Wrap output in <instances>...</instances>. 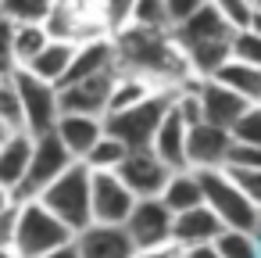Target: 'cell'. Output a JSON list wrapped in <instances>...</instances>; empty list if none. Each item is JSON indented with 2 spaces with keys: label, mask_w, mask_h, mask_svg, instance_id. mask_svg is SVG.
Listing matches in <instances>:
<instances>
[{
  "label": "cell",
  "mask_w": 261,
  "mask_h": 258,
  "mask_svg": "<svg viewBox=\"0 0 261 258\" xmlns=\"http://www.w3.org/2000/svg\"><path fill=\"white\" fill-rule=\"evenodd\" d=\"M115 40V61L122 76H136L150 83L154 90H179L182 83L197 79L182 58V51L172 40V29H140L125 26Z\"/></svg>",
  "instance_id": "cell-1"
},
{
  "label": "cell",
  "mask_w": 261,
  "mask_h": 258,
  "mask_svg": "<svg viewBox=\"0 0 261 258\" xmlns=\"http://www.w3.org/2000/svg\"><path fill=\"white\" fill-rule=\"evenodd\" d=\"M172 40L175 47L182 51L190 72L197 79H211L229 58H232V40H236V29L207 4L204 11H197L193 18H186L182 26L172 29Z\"/></svg>",
  "instance_id": "cell-2"
},
{
  "label": "cell",
  "mask_w": 261,
  "mask_h": 258,
  "mask_svg": "<svg viewBox=\"0 0 261 258\" xmlns=\"http://www.w3.org/2000/svg\"><path fill=\"white\" fill-rule=\"evenodd\" d=\"M75 233L54 215L47 212L40 201H22L15 208V229H11V251L18 258H43L65 244H72Z\"/></svg>",
  "instance_id": "cell-3"
},
{
  "label": "cell",
  "mask_w": 261,
  "mask_h": 258,
  "mask_svg": "<svg viewBox=\"0 0 261 258\" xmlns=\"http://www.w3.org/2000/svg\"><path fill=\"white\" fill-rule=\"evenodd\" d=\"M47 212H54L72 233H83L86 226H93V212H90V169L83 161H75L68 172H61L40 197H36Z\"/></svg>",
  "instance_id": "cell-4"
},
{
  "label": "cell",
  "mask_w": 261,
  "mask_h": 258,
  "mask_svg": "<svg viewBox=\"0 0 261 258\" xmlns=\"http://www.w3.org/2000/svg\"><path fill=\"white\" fill-rule=\"evenodd\" d=\"M172 97H175V90H154L147 101H140V104H133V108H125V111H118V115H108L104 126H108V133H111L115 140H122L129 151H150L154 133H158L161 119H165L168 108H172Z\"/></svg>",
  "instance_id": "cell-5"
},
{
  "label": "cell",
  "mask_w": 261,
  "mask_h": 258,
  "mask_svg": "<svg viewBox=\"0 0 261 258\" xmlns=\"http://www.w3.org/2000/svg\"><path fill=\"white\" fill-rule=\"evenodd\" d=\"M200 186H204V204L218 215V222L225 229H243L254 233L261 226V212L247 201V194L236 186V179L229 176V169H211L200 172Z\"/></svg>",
  "instance_id": "cell-6"
},
{
  "label": "cell",
  "mask_w": 261,
  "mask_h": 258,
  "mask_svg": "<svg viewBox=\"0 0 261 258\" xmlns=\"http://www.w3.org/2000/svg\"><path fill=\"white\" fill-rule=\"evenodd\" d=\"M47 33H50V40H65L75 47L86 40L111 36L104 0H54V11L47 18Z\"/></svg>",
  "instance_id": "cell-7"
},
{
  "label": "cell",
  "mask_w": 261,
  "mask_h": 258,
  "mask_svg": "<svg viewBox=\"0 0 261 258\" xmlns=\"http://www.w3.org/2000/svg\"><path fill=\"white\" fill-rule=\"evenodd\" d=\"M75 165V158L68 154V147L58 140V133H43L33 136V158H29V172L22 179V186L15 190V201H36L61 172H68Z\"/></svg>",
  "instance_id": "cell-8"
},
{
  "label": "cell",
  "mask_w": 261,
  "mask_h": 258,
  "mask_svg": "<svg viewBox=\"0 0 261 258\" xmlns=\"http://www.w3.org/2000/svg\"><path fill=\"white\" fill-rule=\"evenodd\" d=\"M15 86H18V97H22V115H25V133L33 136H43V133H54L58 119H61V97H58V86L36 79L33 72L18 68L11 72Z\"/></svg>",
  "instance_id": "cell-9"
},
{
  "label": "cell",
  "mask_w": 261,
  "mask_h": 258,
  "mask_svg": "<svg viewBox=\"0 0 261 258\" xmlns=\"http://www.w3.org/2000/svg\"><path fill=\"white\" fill-rule=\"evenodd\" d=\"M136 201L140 197L118 179V172H90V212L97 226H125Z\"/></svg>",
  "instance_id": "cell-10"
},
{
  "label": "cell",
  "mask_w": 261,
  "mask_h": 258,
  "mask_svg": "<svg viewBox=\"0 0 261 258\" xmlns=\"http://www.w3.org/2000/svg\"><path fill=\"white\" fill-rule=\"evenodd\" d=\"M172 222H175V215L168 212V204L161 197H140L133 215L125 219V229L136 244V251H154V247L172 244Z\"/></svg>",
  "instance_id": "cell-11"
},
{
  "label": "cell",
  "mask_w": 261,
  "mask_h": 258,
  "mask_svg": "<svg viewBox=\"0 0 261 258\" xmlns=\"http://www.w3.org/2000/svg\"><path fill=\"white\" fill-rule=\"evenodd\" d=\"M115 83H118V72H100V76L58 86L61 115H97V119H104L108 104H111V93H115Z\"/></svg>",
  "instance_id": "cell-12"
},
{
  "label": "cell",
  "mask_w": 261,
  "mask_h": 258,
  "mask_svg": "<svg viewBox=\"0 0 261 258\" xmlns=\"http://www.w3.org/2000/svg\"><path fill=\"white\" fill-rule=\"evenodd\" d=\"M229 154H232V133L229 129H218V126H207V122L190 126V136H186V169H193V172L225 169Z\"/></svg>",
  "instance_id": "cell-13"
},
{
  "label": "cell",
  "mask_w": 261,
  "mask_h": 258,
  "mask_svg": "<svg viewBox=\"0 0 261 258\" xmlns=\"http://www.w3.org/2000/svg\"><path fill=\"white\" fill-rule=\"evenodd\" d=\"M168 176H172V169L154 151H129V158L118 165V179L136 197H161Z\"/></svg>",
  "instance_id": "cell-14"
},
{
  "label": "cell",
  "mask_w": 261,
  "mask_h": 258,
  "mask_svg": "<svg viewBox=\"0 0 261 258\" xmlns=\"http://www.w3.org/2000/svg\"><path fill=\"white\" fill-rule=\"evenodd\" d=\"M79 258H136V244L125 226H86L75 233Z\"/></svg>",
  "instance_id": "cell-15"
},
{
  "label": "cell",
  "mask_w": 261,
  "mask_h": 258,
  "mask_svg": "<svg viewBox=\"0 0 261 258\" xmlns=\"http://www.w3.org/2000/svg\"><path fill=\"white\" fill-rule=\"evenodd\" d=\"M247 108H250V104H247L240 93H232L229 86H222V83H215V79H204V83H200V119H204L207 126L232 129L236 119H240Z\"/></svg>",
  "instance_id": "cell-16"
},
{
  "label": "cell",
  "mask_w": 261,
  "mask_h": 258,
  "mask_svg": "<svg viewBox=\"0 0 261 258\" xmlns=\"http://www.w3.org/2000/svg\"><path fill=\"white\" fill-rule=\"evenodd\" d=\"M222 229H225V226L218 222V215H215L207 204H197V208L175 215V222H172V244H175L179 251L200 247V244H215Z\"/></svg>",
  "instance_id": "cell-17"
},
{
  "label": "cell",
  "mask_w": 261,
  "mask_h": 258,
  "mask_svg": "<svg viewBox=\"0 0 261 258\" xmlns=\"http://www.w3.org/2000/svg\"><path fill=\"white\" fill-rule=\"evenodd\" d=\"M54 133H58V140L68 147V154L75 161H86V154L100 144V136L108 133V126L97 115H61L58 126H54Z\"/></svg>",
  "instance_id": "cell-18"
},
{
  "label": "cell",
  "mask_w": 261,
  "mask_h": 258,
  "mask_svg": "<svg viewBox=\"0 0 261 258\" xmlns=\"http://www.w3.org/2000/svg\"><path fill=\"white\" fill-rule=\"evenodd\" d=\"M186 136H190V122L179 115V108H175V97H172V108H168V115L161 119V126H158V133H154V144H150V151L175 172V169H186Z\"/></svg>",
  "instance_id": "cell-19"
},
{
  "label": "cell",
  "mask_w": 261,
  "mask_h": 258,
  "mask_svg": "<svg viewBox=\"0 0 261 258\" xmlns=\"http://www.w3.org/2000/svg\"><path fill=\"white\" fill-rule=\"evenodd\" d=\"M100 72H118V61H115V40H111V36H100V40H86V43H79L65 83L90 79V76H100ZM65 83H61V86H65Z\"/></svg>",
  "instance_id": "cell-20"
},
{
  "label": "cell",
  "mask_w": 261,
  "mask_h": 258,
  "mask_svg": "<svg viewBox=\"0 0 261 258\" xmlns=\"http://www.w3.org/2000/svg\"><path fill=\"white\" fill-rule=\"evenodd\" d=\"M29 158H33V133H8V140L0 144V186L15 194L29 172Z\"/></svg>",
  "instance_id": "cell-21"
},
{
  "label": "cell",
  "mask_w": 261,
  "mask_h": 258,
  "mask_svg": "<svg viewBox=\"0 0 261 258\" xmlns=\"http://www.w3.org/2000/svg\"><path fill=\"white\" fill-rule=\"evenodd\" d=\"M72 58H75V43H65V40H50L40 58H33V65H25V72H33L36 79L50 83V86H61L68 79V68H72Z\"/></svg>",
  "instance_id": "cell-22"
},
{
  "label": "cell",
  "mask_w": 261,
  "mask_h": 258,
  "mask_svg": "<svg viewBox=\"0 0 261 258\" xmlns=\"http://www.w3.org/2000/svg\"><path fill=\"white\" fill-rule=\"evenodd\" d=\"M161 201L168 204V212H172V215H179V212H190V208L204 204L200 172H193V169H175V172L168 176L165 190H161Z\"/></svg>",
  "instance_id": "cell-23"
},
{
  "label": "cell",
  "mask_w": 261,
  "mask_h": 258,
  "mask_svg": "<svg viewBox=\"0 0 261 258\" xmlns=\"http://www.w3.org/2000/svg\"><path fill=\"white\" fill-rule=\"evenodd\" d=\"M215 83H222V86H229L232 93H240L247 104H261V68H254V65H247V61H236V58H229L215 76H211Z\"/></svg>",
  "instance_id": "cell-24"
},
{
  "label": "cell",
  "mask_w": 261,
  "mask_h": 258,
  "mask_svg": "<svg viewBox=\"0 0 261 258\" xmlns=\"http://www.w3.org/2000/svg\"><path fill=\"white\" fill-rule=\"evenodd\" d=\"M54 0H0V18L15 26H47Z\"/></svg>",
  "instance_id": "cell-25"
},
{
  "label": "cell",
  "mask_w": 261,
  "mask_h": 258,
  "mask_svg": "<svg viewBox=\"0 0 261 258\" xmlns=\"http://www.w3.org/2000/svg\"><path fill=\"white\" fill-rule=\"evenodd\" d=\"M50 43L47 26H15V65L25 68L33 65V58H40V51ZM15 68V72H18Z\"/></svg>",
  "instance_id": "cell-26"
},
{
  "label": "cell",
  "mask_w": 261,
  "mask_h": 258,
  "mask_svg": "<svg viewBox=\"0 0 261 258\" xmlns=\"http://www.w3.org/2000/svg\"><path fill=\"white\" fill-rule=\"evenodd\" d=\"M125 158H129V147H125L122 140H115L111 133H104V136H100V144L86 154V161H83V165H86L90 172H118V165H122Z\"/></svg>",
  "instance_id": "cell-27"
},
{
  "label": "cell",
  "mask_w": 261,
  "mask_h": 258,
  "mask_svg": "<svg viewBox=\"0 0 261 258\" xmlns=\"http://www.w3.org/2000/svg\"><path fill=\"white\" fill-rule=\"evenodd\" d=\"M150 93H154V86H150V83H143V79H136V76H122V72H118V83H115V93H111L108 115H118V111H125V108H133V104L147 101ZM108 115H104V119H108Z\"/></svg>",
  "instance_id": "cell-28"
},
{
  "label": "cell",
  "mask_w": 261,
  "mask_h": 258,
  "mask_svg": "<svg viewBox=\"0 0 261 258\" xmlns=\"http://www.w3.org/2000/svg\"><path fill=\"white\" fill-rule=\"evenodd\" d=\"M0 126L11 133H25V115H22V97L11 76H0Z\"/></svg>",
  "instance_id": "cell-29"
},
{
  "label": "cell",
  "mask_w": 261,
  "mask_h": 258,
  "mask_svg": "<svg viewBox=\"0 0 261 258\" xmlns=\"http://www.w3.org/2000/svg\"><path fill=\"white\" fill-rule=\"evenodd\" d=\"M215 251L222 258H261V247H257L254 233H243V229H222L218 240H215Z\"/></svg>",
  "instance_id": "cell-30"
},
{
  "label": "cell",
  "mask_w": 261,
  "mask_h": 258,
  "mask_svg": "<svg viewBox=\"0 0 261 258\" xmlns=\"http://www.w3.org/2000/svg\"><path fill=\"white\" fill-rule=\"evenodd\" d=\"M129 26H140V29H172V18L165 11V0H133Z\"/></svg>",
  "instance_id": "cell-31"
},
{
  "label": "cell",
  "mask_w": 261,
  "mask_h": 258,
  "mask_svg": "<svg viewBox=\"0 0 261 258\" xmlns=\"http://www.w3.org/2000/svg\"><path fill=\"white\" fill-rule=\"evenodd\" d=\"M232 133V144H247V147H261V104H250L236 126L229 129Z\"/></svg>",
  "instance_id": "cell-32"
},
{
  "label": "cell",
  "mask_w": 261,
  "mask_h": 258,
  "mask_svg": "<svg viewBox=\"0 0 261 258\" xmlns=\"http://www.w3.org/2000/svg\"><path fill=\"white\" fill-rule=\"evenodd\" d=\"M211 8L240 33V29H247L250 26V18H254V11H257V4L254 0H211Z\"/></svg>",
  "instance_id": "cell-33"
},
{
  "label": "cell",
  "mask_w": 261,
  "mask_h": 258,
  "mask_svg": "<svg viewBox=\"0 0 261 258\" xmlns=\"http://www.w3.org/2000/svg\"><path fill=\"white\" fill-rule=\"evenodd\" d=\"M232 58H236V61H247V65H254V68H261V33L240 29L236 40H232Z\"/></svg>",
  "instance_id": "cell-34"
},
{
  "label": "cell",
  "mask_w": 261,
  "mask_h": 258,
  "mask_svg": "<svg viewBox=\"0 0 261 258\" xmlns=\"http://www.w3.org/2000/svg\"><path fill=\"white\" fill-rule=\"evenodd\" d=\"M229 176H232L236 186L247 194V201L261 212V169H229Z\"/></svg>",
  "instance_id": "cell-35"
},
{
  "label": "cell",
  "mask_w": 261,
  "mask_h": 258,
  "mask_svg": "<svg viewBox=\"0 0 261 258\" xmlns=\"http://www.w3.org/2000/svg\"><path fill=\"white\" fill-rule=\"evenodd\" d=\"M15 68V22L0 18V76H11Z\"/></svg>",
  "instance_id": "cell-36"
},
{
  "label": "cell",
  "mask_w": 261,
  "mask_h": 258,
  "mask_svg": "<svg viewBox=\"0 0 261 258\" xmlns=\"http://www.w3.org/2000/svg\"><path fill=\"white\" fill-rule=\"evenodd\" d=\"M207 4H211V0H165V11H168V18H172V29L182 26L186 18H193L197 11H204Z\"/></svg>",
  "instance_id": "cell-37"
},
{
  "label": "cell",
  "mask_w": 261,
  "mask_h": 258,
  "mask_svg": "<svg viewBox=\"0 0 261 258\" xmlns=\"http://www.w3.org/2000/svg\"><path fill=\"white\" fill-rule=\"evenodd\" d=\"M225 169H261V147L232 144V154H229V165Z\"/></svg>",
  "instance_id": "cell-38"
},
{
  "label": "cell",
  "mask_w": 261,
  "mask_h": 258,
  "mask_svg": "<svg viewBox=\"0 0 261 258\" xmlns=\"http://www.w3.org/2000/svg\"><path fill=\"white\" fill-rule=\"evenodd\" d=\"M179 258H222V254L215 251V244H200V247H186V251H179Z\"/></svg>",
  "instance_id": "cell-39"
},
{
  "label": "cell",
  "mask_w": 261,
  "mask_h": 258,
  "mask_svg": "<svg viewBox=\"0 0 261 258\" xmlns=\"http://www.w3.org/2000/svg\"><path fill=\"white\" fill-rule=\"evenodd\" d=\"M136 258H179V247L168 244V247H154V251H136Z\"/></svg>",
  "instance_id": "cell-40"
},
{
  "label": "cell",
  "mask_w": 261,
  "mask_h": 258,
  "mask_svg": "<svg viewBox=\"0 0 261 258\" xmlns=\"http://www.w3.org/2000/svg\"><path fill=\"white\" fill-rule=\"evenodd\" d=\"M18 208V201H15V194L8 190V186H0V219H4V215H11Z\"/></svg>",
  "instance_id": "cell-41"
},
{
  "label": "cell",
  "mask_w": 261,
  "mask_h": 258,
  "mask_svg": "<svg viewBox=\"0 0 261 258\" xmlns=\"http://www.w3.org/2000/svg\"><path fill=\"white\" fill-rule=\"evenodd\" d=\"M43 258H79L75 240H72V244H65V247H58V251H50V254H43Z\"/></svg>",
  "instance_id": "cell-42"
},
{
  "label": "cell",
  "mask_w": 261,
  "mask_h": 258,
  "mask_svg": "<svg viewBox=\"0 0 261 258\" xmlns=\"http://www.w3.org/2000/svg\"><path fill=\"white\" fill-rule=\"evenodd\" d=\"M0 258H18V254H15L11 247H0Z\"/></svg>",
  "instance_id": "cell-43"
},
{
  "label": "cell",
  "mask_w": 261,
  "mask_h": 258,
  "mask_svg": "<svg viewBox=\"0 0 261 258\" xmlns=\"http://www.w3.org/2000/svg\"><path fill=\"white\" fill-rule=\"evenodd\" d=\"M8 133H11V129H4V126H0V144H4V140H8Z\"/></svg>",
  "instance_id": "cell-44"
},
{
  "label": "cell",
  "mask_w": 261,
  "mask_h": 258,
  "mask_svg": "<svg viewBox=\"0 0 261 258\" xmlns=\"http://www.w3.org/2000/svg\"><path fill=\"white\" fill-rule=\"evenodd\" d=\"M254 4H257V8H261V0H254Z\"/></svg>",
  "instance_id": "cell-45"
}]
</instances>
